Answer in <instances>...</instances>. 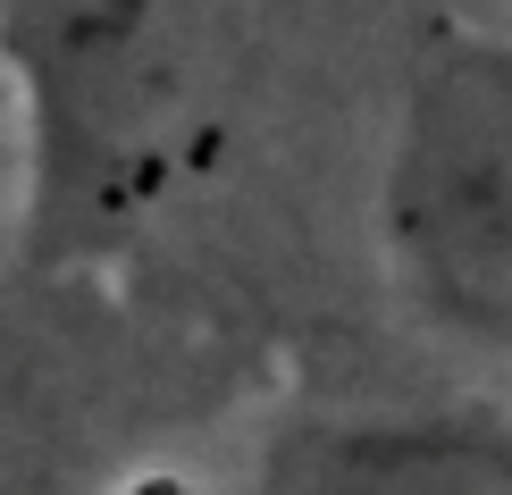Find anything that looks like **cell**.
<instances>
[{
	"instance_id": "1",
	"label": "cell",
	"mask_w": 512,
	"mask_h": 495,
	"mask_svg": "<svg viewBox=\"0 0 512 495\" xmlns=\"http://www.w3.org/2000/svg\"><path fill=\"white\" fill-rule=\"evenodd\" d=\"M202 0H0L42 244L135 227L194 135Z\"/></svg>"
},
{
	"instance_id": "2",
	"label": "cell",
	"mask_w": 512,
	"mask_h": 495,
	"mask_svg": "<svg viewBox=\"0 0 512 495\" xmlns=\"http://www.w3.org/2000/svg\"><path fill=\"white\" fill-rule=\"evenodd\" d=\"M387 252L437 319L512 336V42L437 34L387 143Z\"/></svg>"
},
{
	"instance_id": "3",
	"label": "cell",
	"mask_w": 512,
	"mask_h": 495,
	"mask_svg": "<svg viewBox=\"0 0 512 495\" xmlns=\"http://www.w3.org/2000/svg\"><path fill=\"white\" fill-rule=\"evenodd\" d=\"M269 495H512V428L319 420L277 445Z\"/></svg>"
},
{
	"instance_id": "4",
	"label": "cell",
	"mask_w": 512,
	"mask_h": 495,
	"mask_svg": "<svg viewBox=\"0 0 512 495\" xmlns=\"http://www.w3.org/2000/svg\"><path fill=\"white\" fill-rule=\"evenodd\" d=\"M0 495H51V445H42V386L0 336Z\"/></svg>"
},
{
	"instance_id": "5",
	"label": "cell",
	"mask_w": 512,
	"mask_h": 495,
	"mask_svg": "<svg viewBox=\"0 0 512 495\" xmlns=\"http://www.w3.org/2000/svg\"><path fill=\"white\" fill-rule=\"evenodd\" d=\"M118 495H202L194 479H168V470H143V479H126Z\"/></svg>"
}]
</instances>
